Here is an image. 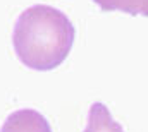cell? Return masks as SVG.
Returning a JSON list of instances; mask_svg holds the SVG:
<instances>
[{
    "mask_svg": "<svg viewBox=\"0 0 148 132\" xmlns=\"http://www.w3.org/2000/svg\"><path fill=\"white\" fill-rule=\"evenodd\" d=\"M74 36V24L62 10L38 3L23 10L16 19L12 45L21 64L47 72L67 59Z\"/></svg>",
    "mask_w": 148,
    "mask_h": 132,
    "instance_id": "cell-1",
    "label": "cell"
},
{
    "mask_svg": "<svg viewBox=\"0 0 148 132\" xmlns=\"http://www.w3.org/2000/svg\"><path fill=\"white\" fill-rule=\"evenodd\" d=\"M0 132H52V127L38 110L23 108L5 118Z\"/></svg>",
    "mask_w": 148,
    "mask_h": 132,
    "instance_id": "cell-2",
    "label": "cell"
},
{
    "mask_svg": "<svg viewBox=\"0 0 148 132\" xmlns=\"http://www.w3.org/2000/svg\"><path fill=\"white\" fill-rule=\"evenodd\" d=\"M83 132H126L119 122H115L110 115V110L97 101L90 106L88 113V124Z\"/></svg>",
    "mask_w": 148,
    "mask_h": 132,
    "instance_id": "cell-3",
    "label": "cell"
},
{
    "mask_svg": "<svg viewBox=\"0 0 148 132\" xmlns=\"http://www.w3.org/2000/svg\"><path fill=\"white\" fill-rule=\"evenodd\" d=\"M93 3L105 12L121 10L129 16L148 17V0H93Z\"/></svg>",
    "mask_w": 148,
    "mask_h": 132,
    "instance_id": "cell-4",
    "label": "cell"
}]
</instances>
